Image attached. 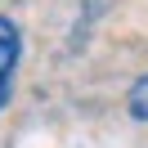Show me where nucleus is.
Listing matches in <instances>:
<instances>
[{
	"label": "nucleus",
	"mask_w": 148,
	"mask_h": 148,
	"mask_svg": "<svg viewBox=\"0 0 148 148\" xmlns=\"http://www.w3.org/2000/svg\"><path fill=\"white\" fill-rule=\"evenodd\" d=\"M18 58H23V32L14 18L0 14V112L14 99V76H18Z\"/></svg>",
	"instance_id": "obj_1"
},
{
	"label": "nucleus",
	"mask_w": 148,
	"mask_h": 148,
	"mask_svg": "<svg viewBox=\"0 0 148 148\" xmlns=\"http://www.w3.org/2000/svg\"><path fill=\"white\" fill-rule=\"evenodd\" d=\"M126 103H130V117H135V121H148V76H139V81L130 85Z\"/></svg>",
	"instance_id": "obj_2"
}]
</instances>
